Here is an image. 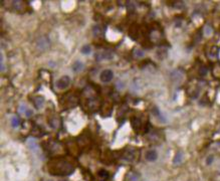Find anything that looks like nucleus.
Returning a JSON list of instances; mask_svg holds the SVG:
<instances>
[{
    "instance_id": "nucleus-1",
    "label": "nucleus",
    "mask_w": 220,
    "mask_h": 181,
    "mask_svg": "<svg viewBox=\"0 0 220 181\" xmlns=\"http://www.w3.org/2000/svg\"><path fill=\"white\" fill-rule=\"evenodd\" d=\"M75 171V166L73 163L67 160H57L51 161L48 164V172L54 176H67L71 175Z\"/></svg>"
},
{
    "instance_id": "nucleus-2",
    "label": "nucleus",
    "mask_w": 220,
    "mask_h": 181,
    "mask_svg": "<svg viewBox=\"0 0 220 181\" xmlns=\"http://www.w3.org/2000/svg\"><path fill=\"white\" fill-rule=\"evenodd\" d=\"M71 84V78H69L68 76H64L59 78V80L56 82V88L59 89V90H64Z\"/></svg>"
},
{
    "instance_id": "nucleus-3",
    "label": "nucleus",
    "mask_w": 220,
    "mask_h": 181,
    "mask_svg": "<svg viewBox=\"0 0 220 181\" xmlns=\"http://www.w3.org/2000/svg\"><path fill=\"white\" fill-rule=\"evenodd\" d=\"M100 78L103 83H109L114 78V73L111 69H104V71H102Z\"/></svg>"
},
{
    "instance_id": "nucleus-4",
    "label": "nucleus",
    "mask_w": 220,
    "mask_h": 181,
    "mask_svg": "<svg viewBox=\"0 0 220 181\" xmlns=\"http://www.w3.org/2000/svg\"><path fill=\"white\" fill-rule=\"evenodd\" d=\"M113 58H114V54H113V52L110 51H106L104 52H99V53H97V56H95V58H97L98 60H112Z\"/></svg>"
},
{
    "instance_id": "nucleus-5",
    "label": "nucleus",
    "mask_w": 220,
    "mask_h": 181,
    "mask_svg": "<svg viewBox=\"0 0 220 181\" xmlns=\"http://www.w3.org/2000/svg\"><path fill=\"white\" fill-rule=\"evenodd\" d=\"M146 160L149 161V162H153V161H156L157 157H158V154L155 150H149V151L146 153Z\"/></svg>"
},
{
    "instance_id": "nucleus-6",
    "label": "nucleus",
    "mask_w": 220,
    "mask_h": 181,
    "mask_svg": "<svg viewBox=\"0 0 220 181\" xmlns=\"http://www.w3.org/2000/svg\"><path fill=\"white\" fill-rule=\"evenodd\" d=\"M37 46L39 47V49H46L47 46H49V41H48V39L45 38V37L39 38V40L37 41Z\"/></svg>"
},
{
    "instance_id": "nucleus-7",
    "label": "nucleus",
    "mask_w": 220,
    "mask_h": 181,
    "mask_svg": "<svg viewBox=\"0 0 220 181\" xmlns=\"http://www.w3.org/2000/svg\"><path fill=\"white\" fill-rule=\"evenodd\" d=\"M183 157H184V154H183L182 151H178L176 153L175 157H174V160H173V163L174 165H177V164H180L183 160Z\"/></svg>"
},
{
    "instance_id": "nucleus-8",
    "label": "nucleus",
    "mask_w": 220,
    "mask_h": 181,
    "mask_svg": "<svg viewBox=\"0 0 220 181\" xmlns=\"http://www.w3.org/2000/svg\"><path fill=\"white\" fill-rule=\"evenodd\" d=\"M132 126L134 127L135 130H140V128L142 127L141 120L138 119V118H133L132 119Z\"/></svg>"
},
{
    "instance_id": "nucleus-9",
    "label": "nucleus",
    "mask_w": 220,
    "mask_h": 181,
    "mask_svg": "<svg viewBox=\"0 0 220 181\" xmlns=\"http://www.w3.org/2000/svg\"><path fill=\"white\" fill-rule=\"evenodd\" d=\"M43 102H44V99L42 97H36L34 98V106H35L36 109H40L41 107L43 106Z\"/></svg>"
},
{
    "instance_id": "nucleus-10",
    "label": "nucleus",
    "mask_w": 220,
    "mask_h": 181,
    "mask_svg": "<svg viewBox=\"0 0 220 181\" xmlns=\"http://www.w3.org/2000/svg\"><path fill=\"white\" fill-rule=\"evenodd\" d=\"M82 69H84V64H82V62H80V60L75 62V64H73V71H75V73H78V71H80Z\"/></svg>"
},
{
    "instance_id": "nucleus-11",
    "label": "nucleus",
    "mask_w": 220,
    "mask_h": 181,
    "mask_svg": "<svg viewBox=\"0 0 220 181\" xmlns=\"http://www.w3.org/2000/svg\"><path fill=\"white\" fill-rule=\"evenodd\" d=\"M27 145L32 151H36V150H38L37 143H36L35 140H33V139H29V140L27 141Z\"/></svg>"
},
{
    "instance_id": "nucleus-12",
    "label": "nucleus",
    "mask_w": 220,
    "mask_h": 181,
    "mask_svg": "<svg viewBox=\"0 0 220 181\" xmlns=\"http://www.w3.org/2000/svg\"><path fill=\"white\" fill-rule=\"evenodd\" d=\"M11 125H12L13 128H17L19 125H20V121H19L18 118H16V117L12 118L11 119Z\"/></svg>"
},
{
    "instance_id": "nucleus-13",
    "label": "nucleus",
    "mask_w": 220,
    "mask_h": 181,
    "mask_svg": "<svg viewBox=\"0 0 220 181\" xmlns=\"http://www.w3.org/2000/svg\"><path fill=\"white\" fill-rule=\"evenodd\" d=\"M99 176L100 177H102V178H104V179H106V178L109 177V173H108V171L102 169V170H100L99 171Z\"/></svg>"
},
{
    "instance_id": "nucleus-14",
    "label": "nucleus",
    "mask_w": 220,
    "mask_h": 181,
    "mask_svg": "<svg viewBox=\"0 0 220 181\" xmlns=\"http://www.w3.org/2000/svg\"><path fill=\"white\" fill-rule=\"evenodd\" d=\"M91 46H89V45H84V46H82V52L84 54H89L91 52Z\"/></svg>"
},
{
    "instance_id": "nucleus-15",
    "label": "nucleus",
    "mask_w": 220,
    "mask_h": 181,
    "mask_svg": "<svg viewBox=\"0 0 220 181\" xmlns=\"http://www.w3.org/2000/svg\"><path fill=\"white\" fill-rule=\"evenodd\" d=\"M93 34H95V36H100L102 34V29L100 26H95V28H93Z\"/></svg>"
},
{
    "instance_id": "nucleus-16",
    "label": "nucleus",
    "mask_w": 220,
    "mask_h": 181,
    "mask_svg": "<svg viewBox=\"0 0 220 181\" xmlns=\"http://www.w3.org/2000/svg\"><path fill=\"white\" fill-rule=\"evenodd\" d=\"M0 69H1L2 71H4L5 69V65H4V58H3V54H0Z\"/></svg>"
},
{
    "instance_id": "nucleus-17",
    "label": "nucleus",
    "mask_w": 220,
    "mask_h": 181,
    "mask_svg": "<svg viewBox=\"0 0 220 181\" xmlns=\"http://www.w3.org/2000/svg\"><path fill=\"white\" fill-rule=\"evenodd\" d=\"M127 5H128V10H129L130 12H132V11H134L135 10V6H134V3H133L132 1H128L127 2Z\"/></svg>"
},
{
    "instance_id": "nucleus-18",
    "label": "nucleus",
    "mask_w": 220,
    "mask_h": 181,
    "mask_svg": "<svg viewBox=\"0 0 220 181\" xmlns=\"http://www.w3.org/2000/svg\"><path fill=\"white\" fill-rule=\"evenodd\" d=\"M135 54H136L137 58H143L144 51H142V49H136V51H135Z\"/></svg>"
},
{
    "instance_id": "nucleus-19",
    "label": "nucleus",
    "mask_w": 220,
    "mask_h": 181,
    "mask_svg": "<svg viewBox=\"0 0 220 181\" xmlns=\"http://www.w3.org/2000/svg\"><path fill=\"white\" fill-rule=\"evenodd\" d=\"M211 33H212V28H211L209 25H207L205 27V34L206 35H210Z\"/></svg>"
},
{
    "instance_id": "nucleus-20",
    "label": "nucleus",
    "mask_w": 220,
    "mask_h": 181,
    "mask_svg": "<svg viewBox=\"0 0 220 181\" xmlns=\"http://www.w3.org/2000/svg\"><path fill=\"white\" fill-rule=\"evenodd\" d=\"M26 107H25V105H21L20 107H19V112L21 113V114H24L25 115V113H26Z\"/></svg>"
},
{
    "instance_id": "nucleus-21",
    "label": "nucleus",
    "mask_w": 220,
    "mask_h": 181,
    "mask_svg": "<svg viewBox=\"0 0 220 181\" xmlns=\"http://www.w3.org/2000/svg\"><path fill=\"white\" fill-rule=\"evenodd\" d=\"M152 113H153V115H155V116H159V115H160V112H159V110L157 108H154Z\"/></svg>"
},
{
    "instance_id": "nucleus-22",
    "label": "nucleus",
    "mask_w": 220,
    "mask_h": 181,
    "mask_svg": "<svg viewBox=\"0 0 220 181\" xmlns=\"http://www.w3.org/2000/svg\"><path fill=\"white\" fill-rule=\"evenodd\" d=\"M31 115H33V111H31V110H27V111H26V113H25V116L26 117H30Z\"/></svg>"
},
{
    "instance_id": "nucleus-23",
    "label": "nucleus",
    "mask_w": 220,
    "mask_h": 181,
    "mask_svg": "<svg viewBox=\"0 0 220 181\" xmlns=\"http://www.w3.org/2000/svg\"><path fill=\"white\" fill-rule=\"evenodd\" d=\"M212 161H213V156H208L206 163H207V165H209V164H211V163H212Z\"/></svg>"
}]
</instances>
